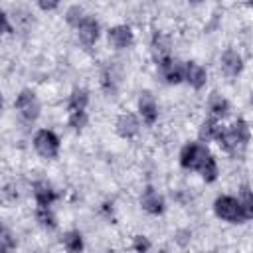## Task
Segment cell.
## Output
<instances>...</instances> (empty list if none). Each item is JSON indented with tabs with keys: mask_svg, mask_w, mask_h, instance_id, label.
<instances>
[{
	"mask_svg": "<svg viewBox=\"0 0 253 253\" xmlns=\"http://www.w3.org/2000/svg\"><path fill=\"white\" fill-rule=\"evenodd\" d=\"M16 109L22 115L24 121H36L38 115H40V105H38V99H36V95L32 91H22L18 95Z\"/></svg>",
	"mask_w": 253,
	"mask_h": 253,
	"instance_id": "5b68a950",
	"label": "cell"
},
{
	"mask_svg": "<svg viewBox=\"0 0 253 253\" xmlns=\"http://www.w3.org/2000/svg\"><path fill=\"white\" fill-rule=\"evenodd\" d=\"M34 196L38 200V206H49L55 200V192L47 182H36L34 184Z\"/></svg>",
	"mask_w": 253,
	"mask_h": 253,
	"instance_id": "7c38bea8",
	"label": "cell"
},
{
	"mask_svg": "<svg viewBox=\"0 0 253 253\" xmlns=\"http://www.w3.org/2000/svg\"><path fill=\"white\" fill-rule=\"evenodd\" d=\"M219 130H221V126H217L215 121H206V123L202 125V128H200V138H202V140L215 138Z\"/></svg>",
	"mask_w": 253,
	"mask_h": 253,
	"instance_id": "e0dca14e",
	"label": "cell"
},
{
	"mask_svg": "<svg viewBox=\"0 0 253 253\" xmlns=\"http://www.w3.org/2000/svg\"><path fill=\"white\" fill-rule=\"evenodd\" d=\"M109 42H111L115 47H126V45L132 42V32H130V28H126V26L111 28V30H109Z\"/></svg>",
	"mask_w": 253,
	"mask_h": 253,
	"instance_id": "8fae6325",
	"label": "cell"
},
{
	"mask_svg": "<svg viewBox=\"0 0 253 253\" xmlns=\"http://www.w3.org/2000/svg\"><path fill=\"white\" fill-rule=\"evenodd\" d=\"M117 132H119L121 136H125V138L134 136V134L138 132V121H136V117L130 115V113L121 115L119 121H117Z\"/></svg>",
	"mask_w": 253,
	"mask_h": 253,
	"instance_id": "30bf717a",
	"label": "cell"
},
{
	"mask_svg": "<svg viewBox=\"0 0 253 253\" xmlns=\"http://www.w3.org/2000/svg\"><path fill=\"white\" fill-rule=\"evenodd\" d=\"M148 247H150V243H148L146 239H142V237H136V239H134V249H136V251H146Z\"/></svg>",
	"mask_w": 253,
	"mask_h": 253,
	"instance_id": "4316f807",
	"label": "cell"
},
{
	"mask_svg": "<svg viewBox=\"0 0 253 253\" xmlns=\"http://www.w3.org/2000/svg\"><path fill=\"white\" fill-rule=\"evenodd\" d=\"M192 2H202V0H192Z\"/></svg>",
	"mask_w": 253,
	"mask_h": 253,
	"instance_id": "83f0119b",
	"label": "cell"
},
{
	"mask_svg": "<svg viewBox=\"0 0 253 253\" xmlns=\"http://www.w3.org/2000/svg\"><path fill=\"white\" fill-rule=\"evenodd\" d=\"M77 30H79V40H81L85 45L95 43V40L99 38V26H97V22H95L91 16H85L83 22L77 26Z\"/></svg>",
	"mask_w": 253,
	"mask_h": 253,
	"instance_id": "8992f818",
	"label": "cell"
},
{
	"mask_svg": "<svg viewBox=\"0 0 253 253\" xmlns=\"http://www.w3.org/2000/svg\"><path fill=\"white\" fill-rule=\"evenodd\" d=\"M138 109H140L142 119H144L146 123L152 125V123L156 121V115H158V111H156V101H154V97H152L148 91H142V93H140Z\"/></svg>",
	"mask_w": 253,
	"mask_h": 253,
	"instance_id": "9c48e42d",
	"label": "cell"
},
{
	"mask_svg": "<svg viewBox=\"0 0 253 253\" xmlns=\"http://www.w3.org/2000/svg\"><path fill=\"white\" fill-rule=\"evenodd\" d=\"M38 219H40V223L45 225V227H55V217H53V213L49 211L47 206H40V208H38Z\"/></svg>",
	"mask_w": 253,
	"mask_h": 253,
	"instance_id": "ffe728a7",
	"label": "cell"
},
{
	"mask_svg": "<svg viewBox=\"0 0 253 253\" xmlns=\"http://www.w3.org/2000/svg\"><path fill=\"white\" fill-rule=\"evenodd\" d=\"M89 97H87V91L83 89H75L73 95H71V101H69V111H77V109H85Z\"/></svg>",
	"mask_w": 253,
	"mask_h": 253,
	"instance_id": "2e32d148",
	"label": "cell"
},
{
	"mask_svg": "<svg viewBox=\"0 0 253 253\" xmlns=\"http://www.w3.org/2000/svg\"><path fill=\"white\" fill-rule=\"evenodd\" d=\"M215 213L225 219V221H231V223H239L245 219V213H243V208H241V202L231 198V196H221L215 200Z\"/></svg>",
	"mask_w": 253,
	"mask_h": 253,
	"instance_id": "7a4b0ae2",
	"label": "cell"
},
{
	"mask_svg": "<svg viewBox=\"0 0 253 253\" xmlns=\"http://www.w3.org/2000/svg\"><path fill=\"white\" fill-rule=\"evenodd\" d=\"M160 69H162V73H164L168 83H180L184 79V65H180L178 61L162 57L160 59Z\"/></svg>",
	"mask_w": 253,
	"mask_h": 253,
	"instance_id": "52a82bcc",
	"label": "cell"
},
{
	"mask_svg": "<svg viewBox=\"0 0 253 253\" xmlns=\"http://www.w3.org/2000/svg\"><path fill=\"white\" fill-rule=\"evenodd\" d=\"M251 2H253V0H251Z\"/></svg>",
	"mask_w": 253,
	"mask_h": 253,
	"instance_id": "f1b7e54d",
	"label": "cell"
},
{
	"mask_svg": "<svg viewBox=\"0 0 253 253\" xmlns=\"http://www.w3.org/2000/svg\"><path fill=\"white\" fill-rule=\"evenodd\" d=\"M208 158H210V152L202 144H186L182 148V154H180L182 166L184 168H192V170H200Z\"/></svg>",
	"mask_w": 253,
	"mask_h": 253,
	"instance_id": "3957f363",
	"label": "cell"
},
{
	"mask_svg": "<svg viewBox=\"0 0 253 253\" xmlns=\"http://www.w3.org/2000/svg\"><path fill=\"white\" fill-rule=\"evenodd\" d=\"M184 79L192 87L200 89V87L206 85V79H208L206 77V69L202 65H198V63H188V65H184Z\"/></svg>",
	"mask_w": 253,
	"mask_h": 253,
	"instance_id": "ba28073f",
	"label": "cell"
},
{
	"mask_svg": "<svg viewBox=\"0 0 253 253\" xmlns=\"http://www.w3.org/2000/svg\"><path fill=\"white\" fill-rule=\"evenodd\" d=\"M85 123H87V115H85L83 109L69 111V125H71L73 128H81V126H85Z\"/></svg>",
	"mask_w": 253,
	"mask_h": 253,
	"instance_id": "7402d4cb",
	"label": "cell"
},
{
	"mask_svg": "<svg viewBox=\"0 0 253 253\" xmlns=\"http://www.w3.org/2000/svg\"><path fill=\"white\" fill-rule=\"evenodd\" d=\"M210 111L215 115V117H225L227 115V111H229V105H227V101L219 95V93H211V97H210Z\"/></svg>",
	"mask_w": 253,
	"mask_h": 253,
	"instance_id": "9a60e30c",
	"label": "cell"
},
{
	"mask_svg": "<svg viewBox=\"0 0 253 253\" xmlns=\"http://www.w3.org/2000/svg\"><path fill=\"white\" fill-rule=\"evenodd\" d=\"M215 138L219 140V144H221L227 152H233V150L245 146V142L249 140V128H247L245 121H235L227 130L221 128Z\"/></svg>",
	"mask_w": 253,
	"mask_h": 253,
	"instance_id": "6da1fadb",
	"label": "cell"
},
{
	"mask_svg": "<svg viewBox=\"0 0 253 253\" xmlns=\"http://www.w3.org/2000/svg\"><path fill=\"white\" fill-rule=\"evenodd\" d=\"M12 247H14V241L10 239V233L4 229L2 237H0V249H12Z\"/></svg>",
	"mask_w": 253,
	"mask_h": 253,
	"instance_id": "d4e9b609",
	"label": "cell"
},
{
	"mask_svg": "<svg viewBox=\"0 0 253 253\" xmlns=\"http://www.w3.org/2000/svg\"><path fill=\"white\" fill-rule=\"evenodd\" d=\"M34 146L43 158H53L59 150V138L51 130H40L34 138Z\"/></svg>",
	"mask_w": 253,
	"mask_h": 253,
	"instance_id": "277c9868",
	"label": "cell"
},
{
	"mask_svg": "<svg viewBox=\"0 0 253 253\" xmlns=\"http://www.w3.org/2000/svg\"><path fill=\"white\" fill-rule=\"evenodd\" d=\"M241 208H243V213H245V219H249V217H253V192H249V190H243V194H241Z\"/></svg>",
	"mask_w": 253,
	"mask_h": 253,
	"instance_id": "44dd1931",
	"label": "cell"
},
{
	"mask_svg": "<svg viewBox=\"0 0 253 253\" xmlns=\"http://www.w3.org/2000/svg\"><path fill=\"white\" fill-rule=\"evenodd\" d=\"M221 67H223V71L227 75H237L241 71V57H239V53L233 51V49L225 51L223 57H221Z\"/></svg>",
	"mask_w": 253,
	"mask_h": 253,
	"instance_id": "5bb4252c",
	"label": "cell"
},
{
	"mask_svg": "<svg viewBox=\"0 0 253 253\" xmlns=\"http://www.w3.org/2000/svg\"><path fill=\"white\" fill-rule=\"evenodd\" d=\"M83 18H85V16H83V10H81L79 6H71V8L67 10V22H69L71 26L77 28V26L83 22Z\"/></svg>",
	"mask_w": 253,
	"mask_h": 253,
	"instance_id": "603a6c76",
	"label": "cell"
},
{
	"mask_svg": "<svg viewBox=\"0 0 253 253\" xmlns=\"http://www.w3.org/2000/svg\"><path fill=\"white\" fill-rule=\"evenodd\" d=\"M63 245H65L69 251H79V249L83 247L81 235H79L77 231H69V233H65V237H63Z\"/></svg>",
	"mask_w": 253,
	"mask_h": 253,
	"instance_id": "d6986e66",
	"label": "cell"
},
{
	"mask_svg": "<svg viewBox=\"0 0 253 253\" xmlns=\"http://www.w3.org/2000/svg\"><path fill=\"white\" fill-rule=\"evenodd\" d=\"M154 49H156L160 55H166L168 49H170V42H168V38H164L162 34H156V36H154Z\"/></svg>",
	"mask_w": 253,
	"mask_h": 253,
	"instance_id": "cb8c5ba5",
	"label": "cell"
},
{
	"mask_svg": "<svg viewBox=\"0 0 253 253\" xmlns=\"http://www.w3.org/2000/svg\"><path fill=\"white\" fill-rule=\"evenodd\" d=\"M142 208L146 210V211H150V213H162V210H164V200H162V196H158L154 190H146L144 192V196H142Z\"/></svg>",
	"mask_w": 253,
	"mask_h": 253,
	"instance_id": "4fadbf2b",
	"label": "cell"
},
{
	"mask_svg": "<svg viewBox=\"0 0 253 253\" xmlns=\"http://www.w3.org/2000/svg\"><path fill=\"white\" fill-rule=\"evenodd\" d=\"M200 172H202V176H204V180H206V182H213V180H215V176H217L215 160L210 156V158L204 162V166L200 168Z\"/></svg>",
	"mask_w": 253,
	"mask_h": 253,
	"instance_id": "ac0fdd59",
	"label": "cell"
},
{
	"mask_svg": "<svg viewBox=\"0 0 253 253\" xmlns=\"http://www.w3.org/2000/svg\"><path fill=\"white\" fill-rule=\"evenodd\" d=\"M38 4L42 10H53L59 4V0H38Z\"/></svg>",
	"mask_w": 253,
	"mask_h": 253,
	"instance_id": "484cf974",
	"label": "cell"
}]
</instances>
